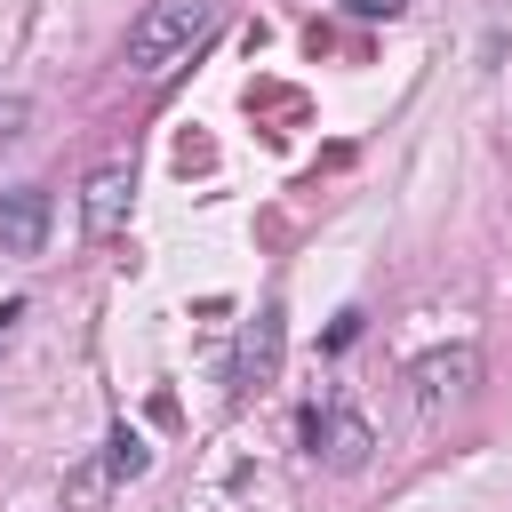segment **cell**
Segmentation results:
<instances>
[{
    "mask_svg": "<svg viewBox=\"0 0 512 512\" xmlns=\"http://www.w3.org/2000/svg\"><path fill=\"white\" fill-rule=\"evenodd\" d=\"M280 352H288V312L264 304V312L240 328V344H232V384H240V392H264V384L280 376Z\"/></svg>",
    "mask_w": 512,
    "mask_h": 512,
    "instance_id": "3",
    "label": "cell"
},
{
    "mask_svg": "<svg viewBox=\"0 0 512 512\" xmlns=\"http://www.w3.org/2000/svg\"><path fill=\"white\" fill-rule=\"evenodd\" d=\"M128 192H136V168L128 160H104L88 184H80V224L104 240V232H120V216H128Z\"/></svg>",
    "mask_w": 512,
    "mask_h": 512,
    "instance_id": "5",
    "label": "cell"
},
{
    "mask_svg": "<svg viewBox=\"0 0 512 512\" xmlns=\"http://www.w3.org/2000/svg\"><path fill=\"white\" fill-rule=\"evenodd\" d=\"M16 312H24V304H0V328H8V320H16Z\"/></svg>",
    "mask_w": 512,
    "mask_h": 512,
    "instance_id": "11",
    "label": "cell"
},
{
    "mask_svg": "<svg viewBox=\"0 0 512 512\" xmlns=\"http://www.w3.org/2000/svg\"><path fill=\"white\" fill-rule=\"evenodd\" d=\"M104 488H112V464H104V456L72 464V472H64V512H104Z\"/></svg>",
    "mask_w": 512,
    "mask_h": 512,
    "instance_id": "7",
    "label": "cell"
},
{
    "mask_svg": "<svg viewBox=\"0 0 512 512\" xmlns=\"http://www.w3.org/2000/svg\"><path fill=\"white\" fill-rule=\"evenodd\" d=\"M24 120H32V104H24V96H0V136H16Z\"/></svg>",
    "mask_w": 512,
    "mask_h": 512,
    "instance_id": "9",
    "label": "cell"
},
{
    "mask_svg": "<svg viewBox=\"0 0 512 512\" xmlns=\"http://www.w3.org/2000/svg\"><path fill=\"white\" fill-rule=\"evenodd\" d=\"M472 392H480V344H432L408 360V408L416 416H440Z\"/></svg>",
    "mask_w": 512,
    "mask_h": 512,
    "instance_id": "2",
    "label": "cell"
},
{
    "mask_svg": "<svg viewBox=\"0 0 512 512\" xmlns=\"http://www.w3.org/2000/svg\"><path fill=\"white\" fill-rule=\"evenodd\" d=\"M40 240H48V192L40 184L0 192V248L8 256H40Z\"/></svg>",
    "mask_w": 512,
    "mask_h": 512,
    "instance_id": "6",
    "label": "cell"
},
{
    "mask_svg": "<svg viewBox=\"0 0 512 512\" xmlns=\"http://www.w3.org/2000/svg\"><path fill=\"white\" fill-rule=\"evenodd\" d=\"M352 16H400V0H344Z\"/></svg>",
    "mask_w": 512,
    "mask_h": 512,
    "instance_id": "10",
    "label": "cell"
},
{
    "mask_svg": "<svg viewBox=\"0 0 512 512\" xmlns=\"http://www.w3.org/2000/svg\"><path fill=\"white\" fill-rule=\"evenodd\" d=\"M304 440H312V456H320L328 472H360V464H368V448H376V432H368V416H352V408H328V416H304Z\"/></svg>",
    "mask_w": 512,
    "mask_h": 512,
    "instance_id": "4",
    "label": "cell"
},
{
    "mask_svg": "<svg viewBox=\"0 0 512 512\" xmlns=\"http://www.w3.org/2000/svg\"><path fill=\"white\" fill-rule=\"evenodd\" d=\"M104 464H112V480H136V472L152 464V448H144L128 424H112V432H104Z\"/></svg>",
    "mask_w": 512,
    "mask_h": 512,
    "instance_id": "8",
    "label": "cell"
},
{
    "mask_svg": "<svg viewBox=\"0 0 512 512\" xmlns=\"http://www.w3.org/2000/svg\"><path fill=\"white\" fill-rule=\"evenodd\" d=\"M208 32H216V0H152V8L128 24V48H120V56H128L136 80H168Z\"/></svg>",
    "mask_w": 512,
    "mask_h": 512,
    "instance_id": "1",
    "label": "cell"
}]
</instances>
